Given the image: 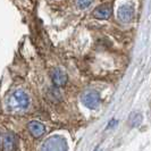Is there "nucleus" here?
I'll return each instance as SVG.
<instances>
[{
  "label": "nucleus",
  "instance_id": "nucleus-1",
  "mask_svg": "<svg viewBox=\"0 0 151 151\" xmlns=\"http://www.w3.org/2000/svg\"><path fill=\"white\" fill-rule=\"evenodd\" d=\"M7 105L12 110L26 109L30 105V98L24 91L17 90L10 94V97L8 98Z\"/></svg>",
  "mask_w": 151,
  "mask_h": 151
},
{
  "label": "nucleus",
  "instance_id": "nucleus-2",
  "mask_svg": "<svg viewBox=\"0 0 151 151\" xmlns=\"http://www.w3.org/2000/svg\"><path fill=\"white\" fill-rule=\"evenodd\" d=\"M42 150L45 151H65L68 149L67 142L64 137L59 135H53L45 140V144L41 148Z\"/></svg>",
  "mask_w": 151,
  "mask_h": 151
},
{
  "label": "nucleus",
  "instance_id": "nucleus-3",
  "mask_svg": "<svg viewBox=\"0 0 151 151\" xmlns=\"http://www.w3.org/2000/svg\"><path fill=\"white\" fill-rule=\"evenodd\" d=\"M81 100L82 104L89 109H96L100 105V96L97 91L93 90L85 91L81 97Z\"/></svg>",
  "mask_w": 151,
  "mask_h": 151
},
{
  "label": "nucleus",
  "instance_id": "nucleus-4",
  "mask_svg": "<svg viewBox=\"0 0 151 151\" xmlns=\"http://www.w3.org/2000/svg\"><path fill=\"white\" fill-rule=\"evenodd\" d=\"M117 16H118L119 21H122V22H131L133 19V17H134V7L132 5H129V4L122 5L121 7L118 8Z\"/></svg>",
  "mask_w": 151,
  "mask_h": 151
},
{
  "label": "nucleus",
  "instance_id": "nucleus-5",
  "mask_svg": "<svg viewBox=\"0 0 151 151\" xmlns=\"http://www.w3.org/2000/svg\"><path fill=\"white\" fill-rule=\"evenodd\" d=\"M51 77H52V82L55 83V85L58 86V88L64 86L67 83V74L61 68L53 69L52 73H51Z\"/></svg>",
  "mask_w": 151,
  "mask_h": 151
},
{
  "label": "nucleus",
  "instance_id": "nucleus-6",
  "mask_svg": "<svg viewBox=\"0 0 151 151\" xmlns=\"http://www.w3.org/2000/svg\"><path fill=\"white\" fill-rule=\"evenodd\" d=\"M27 129H29V132L33 137H40V136L43 135L45 132V125L38 121L30 122L29 125H27Z\"/></svg>",
  "mask_w": 151,
  "mask_h": 151
},
{
  "label": "nucleus",
  "instance_id": "nucleus-7",
  "mask_svg": "<svg viewBox=\"0 0 151 151\" xmlns=\"http://www.w3.org/2000/svg\"><path fill=\"white\" fill-rule=\"evenodd\" d=\"M110 14H111V9L107 5H102L93 12V16L98 19H107V18H109Z\"/></svg>",
  "mask_w": 151,
  "mask_h": 151
},
{
  "label": "nucleus",
  "instance_id": "nucleus-8",
  "mask_svg": "<svg viewBox=\"0 0 151 151\" xmlns=\"http://www.w3.org/2000/svg\"><path fill=\"white\" fill-rule=\"evenodd\" d=\"M143 122V116L140 111H134L129 115V125L131 127H139Z\"/></svg>",
  "mask_w": 151,
  "mask_h": 151
},
{
  "label": "nucleus",
  "instance_id": "nucleus-9",
  "mask_svg": "<svg viewBox=\"0 0 151 151\" xmlns=\"http://www.w3.org/2000/svg\"><path fill=\"white\" fill-rule=\"evenodd\" d=\"M4 149L5 150H14L16 148V139L13 134H6L4 136Z\"/></svg>",
  "mask_w": 151,
  "mask_h": 151
},
{
  "label": "nucleus",
  "instance_id": "nucleus-10",
  "mask_svg": "<svg viewBox=\"0 0 151 151\" xmlns=\"http://www.w3.org/2000/svg\"><path fill=\"white\" fill-rule=\"evenodd\" d=\"M76 4L80 8H86L88 6H90L91 0H76Z\"/></svg>",
  "mask_w": 151,
  "mask_h": 151
}]
</instances>
